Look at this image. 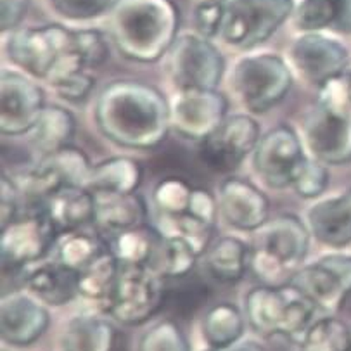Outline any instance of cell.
Instances as JSON below:
<instances>
[{
    "label": "cell",
    "instance_id": "6da1fadb",
    "mask_svg": "<svg viewBox=\"0 0 351 351\" xmlns=\"http://www.w3.org/2000/svg\"><path fill=\"white\" fill-rule=\"evenodd\" d=\"M97 127L109 141L130 149H152L167 138L171 109L158 88L141 82H112L95 104Z\"/></svg>",
    "mask_w": 351,
    "mask_h": 351
},
{
    "label": "cell",
    "instance_id": "7a4b0ae2",
    "mask_svg": "<svg viewBox=\"0 0 351 351\" xmlns=\"http://www.w3.org/2000/svg\"><path fill=\"white\" fill-rule=\"evenodd\" d=\"M178 11L171 0H118L111 33L118 51L138 62H154L177 40Z\"/></svg>",
    "mask_w": 351,
    "mask_h": 351
},
{
    "label": "cell",
    "instance_id": "3957f363",
    "mask_svg": "<svg viewBox=\"0 0 351 351\" xmlns=\"http://www.w3.org/2000/svg\"><path fill=\"white\" fill-rule=\"evenodd\" d=\"M5 51L16 66L35 78L47 80L52 87L87 71L76 47L75 32L64 26L19 29L11 35Z\"/></svg>",
    "mask_w": 351,
    "mask_h": 351
},
{
    "label": "cell",
    "instance_id": "277c9868",
    "mask_svg": "<svg viewBox=\"0 0 351 351\" xmlns=\"http://www.w3.org/2000/svg\"><path fill=\"white\" fill-rule=\"evenodd\" d=\"M310 247V232L300 218L282 215L254 230L250 268L263 286L293 282Z\"/></svg>",
    "mask_w": 351,
    "mask_h": 351
},
{
    "label": "cell",
    "instance_id": "5b68a950",
    "mask_svg": "<svg viewBox=\"0 0 351 351\" xmlns=\"http://www.w3.org/2000/svg\"><path fill=\"white\" fill-rule=\"evenodd\" d=\"M319 102L304 120V141L311 156L326 165L351 161V111L341 78L324 85Z\"/></svg>",
    "mask_w": 351,
    "mask_h": 351
},
{
    "label": "cell",
    "instance_id": "8992f818",
    "mask_svg": "<svg viewBox=\"0 0 351 351\" xmlns=\"http://www.w3.org/2000/svg\"><path fill=\"white\" fill-rule=\"evenodd\" d=\"M315 310L317 304L294 284L254 287L246 296L247 320L261 336H304Z\"/></svg>",
    "mask_w": 351,
    "mask_h": 351
},
{
    "label": "cell",
    "instance_id": "52a82bcc",
    "mask_svg": "<svg viewBox=\"0 0 351 351\" xmlns=\"http://www.w3.org/2000/svg\"><path fill=\"white\" fill-rule=\"evenodd\" d=\"M163 279L151 263H120L106 311L125 326L145 322L163 304Z\"/></svg>",
    "mask_w": 351,
    "mask_h": 351
},
{
    "label": "cell",
    "instance_id": "ba28073f",
    "mask_svg": "<svg viewBox=\"0 0 351 351\" xmlns=\"http://www.w3.org/2000/svg\"><path fill=\"white\" fill-rule=\"evenodd\" d=\"M293 85V73L276 54L247 56L232 71V87L253 112H265L279 104Z\"/></svg>",
    "mask_w": 351,
    "mask_h": 351
},
{
    "label": "cell",
    "instance_id": "9c48e42d",
    "mask_svg": "<svg viewBox=\"0 0 351 351\" xmlns=\"http://www.w3.org/2000/svg\"><path fill=\"white\" fill-rule=\"evenodd\" d=\"M293 8V0H232L225 8L221 38L234 47H256L274 35Z\"/></svg>",
    "mask_w": 351,
    "mask_h": 351
},
{
    "label": "cell",
    "instance_id": "30bf717a",
    "mask_svg": "<svg viewBox=\"0 0 351 351\" xmlns=\"http://www.w3.org/2000/svg\"><path fill=\"white\" fill-rule=\"evenodd\" d=\"M167 54L168 75L178 90L217 88L220 84L223 58L206 36H178Z\"/></svg>",
    "mask_w": 351,
    "mask_h": 351
},
{
    "label": "cell",
    "instance_id": "8fae6325",
    "mask_svg": "<svg viewBox=\"0 0 351 351\" xmlns=\"http://www.w3.org/2000/svg\"><path fill=\"white\" fill-rule=\"evenodd\" d=\"M58 232L40 206L23 217H16L0 230L2 268L18 270L42 260L56 244Z\"/></svg>",
    "mask_w": 351,
    "mask_h": 351
},
{
    "label": "cell",
    "instance_id": "7c38bea8",
    "mask_svg": "<svg viewBox=\"0 0 351 351\" xmlns=\"http://www.w3.org/2000/svg\"><path fill=\"white\" fill-rule=\"evenodd\" d=\"M90 161L76 147H61L45 154L40 163L23 175L19 189L35 204H40L52 192L68 185L87 187L90 177Z\"/></svg>",
    "mask_w": 351,
    "mask_h": 351
},
{
    "label": "cell",
    "instance_id": "4fadbf2b",
    "mask_svg": "<svg viewBox=\"0 0 351 351\" xmlns=\"http://www.w3.org/2000/svg\"><path fill=\"white\" fill-rule=\"evenodd\" d=\"M291 284L303 291L317 308L334 313L351 294V254H326L301 268Z\"/></svg>",
    "mask_w": 351,
    "mask_h": 351
},
{
    "label": "cell",
    "instance_id": "5bb4252c",
    "mask_svg": "<svg viewBox=\"0 0 351 351\" xmlns=\"http://www.w3.org/2000/svg\"><path fill=\"white\" fill-rule=\"evenodd\" d=\"M301 141L289 127H277L260 138L253 152V168L258 177L271 189L293 185L304 161Z\"/></svg>",
    "mask_w": 351,
    "mask_h": 351
},
{
    "label": "cell",
    "instance_id": "9a60e30c",
    "mask_svg": "<svg viewBox=\"0 0 351 351\" xmlns=\"http://www.w3.org/2000/svg\"><path fill=\"white\" fill-rule=\"evenodd\" d=\"M260 138V127L251 116H227L213 134L201 141V156L213 170L232 171L254 152Z\"/></svg>",
    "mask_w": 351,
    "mask_h": 351
},
{
    "label": "cell",
    "instance_id": "2e32d148",
    "mask_svg": "<svg viewBox=\"0 0 351 351\" xmlns=\"http://www.w3.org/2000/svg\"><path fill=\"white\" fill-rule=\"evenodd\" d=\"M170 109L171 127L192 141H204L227 118V101L217 88L178 90Z\"/></svg>",
    "mask_w": 351,
    "mask_h": 351
},
{
    "label": "cell",
    "instance_id": "e0dca14e",
    "mask_svg": "<svg viewBox=\"0 0 351 351\" xmlns=\"http://www.w3.org/2000/svg\"><path fill=\"white\" fill-rule=\"evenodd\" d=\"M291 59L304 80L317 87L341 78L346 69L350 54L341 42L317 32L300 36L291 47Z\"/></svg>",
    "mask_w": 351,
    "mask_h": 351
},
{
    "label": "cell",
    "instance_id": "ac0fdd59",
    "mask_svg": "<svg viewBox=\"0 0 351 351\" xmlns=\"http://www.w3.org/2000/svg\"><path fill=\"white\" fill-rule=\"evenodd\" d=\"M44 92L35 82L14 71H2L0 82V132L26 134L44 111Z\"/></svg>",
    "mask_w": 351,
    "mask_h": 351
},
{
    "label": "cell",
    "instance_id": "d6986e66",
    "mask_svg": "<svg viewBox=\"0 0 351 351\" xmlns=\"http://www.w3.org/2000/svg\"><path fill=\"white\" fill-rule=\"evenodd\" d=\"M154 206L158 223L192 217L215 227L217 201L206 189L192 187L178 177H167L154 187Z\"/></svg>",
    "mask_w": 351,
    "mask_h": 351
},
{
    "label": "cell",
    "instance_id": "ffe728a7",
    "mask_svg": "<svg viewBox=\"0 0 351 351\" xmlns=\"http://www.w3.org/2000/svg\"><path fill=\"white\" fill-rule=\"evenodd\" d=\"M49 313L35 298L23 293H9L0 306V334L14 346L35 343L49 327Z\"/></svg>",
    "mask_w": 351,
    "mask_h": 351
},
{
    "label": "cell",
    "instance_id": "44dd1931",
    "mask_svg": "<svg viewBox=\"0 0 351 351\" xmlns=\"http://www.w3.org/2000/svg\"><path fill=\"white\" fill-rule=\"evenodd\" d=\"M218 208L230 227L237 230H256L268 218V199L246 178L230 177L220 185Z\"/></svg>",
    "mask_w": 351,
    "mask_h": 351
},
{
    "label": "cell",
    "instance_id": "7402d4cb",
    "mask_svg": "<svg viewBox=\"0 0 351 351\" xmlns=\"http://www.w3.org/2000/svg\"><path fill=\"white\" fill-rule=\"evenodd\" d=\"M308 225L319 243L330 247H346L351 244V189L339 196L319 201L308 210Z\"/></svg>",
    "mask_w": 351,
    "mask_h": 351
},
{
    "label": "cell",
    "instance_id": "603a6c76",
    "mask_svg": "<svg viewBox=\"0 0 351 351\" xmlns=\"http://www.w3.org/2000/svg\"><path fill=\"white\" fill-rule=\"evenodd\" d=\"M38 206L47 215L58 236L64 232L78 230L82 225L94 221V192L87 187H62L52 192Z\"/></svg>",
    "mask_w": 351,
    "mask_h": 351
},
{
    "label": "cell",
    "instance_id": "cb8c5ba5",
    "mask_svg": "<svg viewBox=\"0 0 351 351\" xmlns=\"http://www.w3.org/2000/svg\"><path fill=\"white\" fill-rule=\"evenodd\" d=\"M94 223L104 234H120L144 225L145 204L135 192H94Z\"/></svg>",
    "mask_w": 351,
    "mask_h": 351
},
{
    "label": "cell",
    "instance_id": "d4e9b609",
    "mask_svg": "<svg viewBox=\"0 0 351 351\" xmlns=\"http://www.w3.org/2000/svg\"><path fill=\"white\" fill-rule=\"evenodd\" d=\"M26 287L35 298L52 306H61L76 298L78 271L54 260L33 268L26 276Z\"/></svg>",
    "mask_w": 351,
    "mask_h": 351
},
{
    "label": "cell",
    "instance_id": "484cf974",
    "mask_svg": "<svg viewBox=\"0 0 351 351\" xmlns=\"http://www.w3.org/2000/svg\"><path fill=\"white\" fill-rule=\"evenodd\" d=\"M61 344L64 351H112L114 329L101 317H75L66 326Z\"/></svg>",
    "mask_w": 351,
    "mask_h": 351
},
{
    "label": "cell",
    "instance_id": "4316f807",
    "mask_svg": "<svg viewBox=\"0 0 351 351\" xmlns=\"http://www.w3.org/2000/svg\"><path fill=\"white\" fill-rule=\"evenodd\" d=\"M206 270L220 282H237L250 267V247L237 237H221L208 247Z\"/></svg>",
    "mask_w": 351,
    "mask_h": 351
},
{
    "label": "cell",
    "instance_id": "83f0119b",
    "mask_svg": "<svg viewBox=\"0 0 351 351\" xmlns=\"http://www.w3.org/2000/svg\"><path fill=\"white\" fill-rule=\"evenodd\" d=\"M76 121L68 109L61 106H45L36 123L29 130L32 142L44 154L66 147L69 138L75 135Z\"/></svg>",
    "mask_w": 351,
    "mask_h": 351
},
{
    "label": "cell",
    "instance_id": "f1b7e54d",
    "mask_svg": "<svg viewBox=\"0 0 351 351\" xmlns=\"http://www.w3.org/2000/svg\"><path fill=\"white\" fill-rule=\"evenodd\" d=\"M142 168L130 158H111L92 167L87 189L92 192H135L141 185Z\"/></svg>",
    "mask_w": 351,
    "mask_h": 351
},
{
    "label": "cell",
    "instance_id": "f546056e",
    "mask_svg": "<svg viewBox=\"0 0 351 351\" xmlns=\"http://www.w3.org/2000/svg\"><path fill=\"white\" fill-rule=\"evenodd\" d=\"M197 256H199V251L185 237L160 234L154 254L149 263L160 271L165 279H177V277L187 276L189 271L196 267Z\"/></svg>",
    "mask_w": 351,
    "mask_h": 351
},
{
    "label": "cell",
    "instance_id": "4dcf8cb0",
    "mask_svg": "<svg viewBox=\"0 0 351 351\" xmlns=\"http://www.w3.org/2000/svg\"><path fill=\"white\" fill-rule=\"evenodd\" d=\"M118 270H120V261L108 247L84 270L78 271V293L87 300L102 303L106 310Z\"/></svg>",
    "mask_w": 351,
    "mask_h": 351
},
{
    "label": "cell",
    "instance_id": "1f68e13d",
    "mask_svg": "<svg viewBox=\"0 0 351 351\" xmlns=\"http://www.w3.org/2000/svg\"><path fill=\"white\" fill-rule=\"evenodd\" d=\"M244 332V320L239 308L232 303H218L203 319V336L213 350H225Z\"/></svg>",
    "mask_w": 351,
    "mask_h": 351
},
{
    "label": "cell",
    "instance_id": "d6a6232c",
    "mask_svg": "<svg viewBox=\"0 0 351 351\" xmlns=\"http://www.w3.org/2000/svg\"><path fill=\"white\" fill-rule=\"evenodd\" d=\"M56 260L66 267L80 271L94 261L104 250V243L97 236L85 234V232L71 230L64 232L56 239Z\"/></svg>",
    "mask_w": 351,
    "mask_h": 351
},
{
    "label": "cell",
    "instance_id": "836d02e7",
    "mask_svg": "<svg viewBox=\"0 0 351 351\" xmlns=\"http://www.w3.org/2000/svg\"><path fill=\"white\" fill-rule=\"evenodd\" d=\"M158 239H160L158 232L149 230L142 225L114 234L109 243V250L120 263H149L154 254Z\"/></svg>",
    "mask_w": 351,
    "mask_h": 351
},
{
    "label": "cell",
    "instance_id": "e575fe53",
    "mask_svg": "<svg viewBox=\"0 0 351 351\" xmlns=\"http://www.w3.org/2000/svg\"><path fill=\"white\" fill-rule=\"evenodd\" d=\"M300 351H351V329L334 317L317 320L303 336Z\"/></svg>",
    "mask_w": 351,
    "mask_h": 351
},
{
    "label": "cell",
    "instance_id": "d590c367",
    "mask_svg": "<svg viewBox=\"0 0 351 351\" xmlns=\"http://www.w3.org/2000/svg\"><path fill=\"white\" fill-rule=\"evenodd\" d=\"M344 0H303L294 12V25L303 32H319L332 26L336 29Z\"/></svg>",
    "mask_w": 351,
    "mask_h": 351
},
{
    "label": "cell",
    "instance_id": "8d00e7d4",
    "mask_svg": "<svg viewBox=\"0 0 351 351\" xmlns=\"http://www.w3.org/2000/svg\"><path fill=\"white\" fill-rule=\"evenodd\" d=\"M138 351H191V348L180 327L170 320H163L142 336Z\"/></svg>",
    "mask_w": 351,
    "mask_h": 351
},
{
    "label": "cell",
    "instance_id": "74e56055",
    "mask_svg": "<svg viewBox=\"0 0 351 351\" xmlns=\"http://www.w3.org/2000/svg\"><path fill=\"white\" fill-rule=\"evenodd\" d=\"M327 184H329V173H327L326 163L317 158H304L291 187L296 191L298 196L313 199L326 191Z\"/></svg>",
    "mask_w": 351,
    "mask_h": 351
},
{
    "label": "cell",
    "instance_id": "f35d334b",
    "mask_svg": "<svg viewBox=\"0 0 351 351\" xmlns=\"http://www.w3.org/2000/svg\"><path fill=\"white\" fill-rule=\"evenodd\" d=\"M59 16L68 19H92L112 11L118 0H49Z\"/></svg>",
    "mask_w": 351,
    "mask_h": 351
},
{
    "label": "cell",
    "instance_id": "ab89813d",
    "mask_svg": "<svg viewBox=\"0 0 351 351\" xmlns=\"http://www.w3.org/2000/svg\"><path fill=\"white\" fill-rule=\"evenodd\" d=\"M75 38L85 68H97L106 61L108 47H106V42L101 33L95 32V29H80V32H75Z\"/></svg>",
    "mask_w": 351,
    "mask_h": 351
},
{
    "label": "cell",
    "instance_id": "60d3db41",
    "mask_svg": "<svg viewBox=\"0 0 351 351\" xmlns=\"http://www.w3.org/2000/svg\"><path fill=\"white\" fill-rule=\"evenodd\" d=\"M223 14L225 8L220 4V0H208V2L197 5L196 25L201 35L206 36V38L217 35L221 28Z\"/></svg>",
    "mask_w": 351,
    "mask_h": 351
},
{
    "label": "cell",
    "instance_id": "b9f144b4",
    "mask_svg": "<svg viewBox=\"0 0 351 351\" xmlns=\"http://www.w3.org/2000/svg\"><path fill=\"white\" fill-rule=\"evenodd\" d=\"M92 87H94V78L88 75V71H84L71 76L54 88L61 97L68 99V101H82L90 94Z\"/></svg>",
    "mask_w": 351,
    "mask_h": 351
},
{
    "label": "cell",
    "instance_id": "7bdbcfd3",
    "mask_svg": "<svg viewBox=\"0 0 351 351\" xmlns=\"http://www.w3.org/2000/svg\"><path fill=\"white\" fill-rule=\"evenodd\" d=\"M18 192L19 187L9 177H2V227L18 217Z\"/></svg>",
    "mask_w": 351,
    "mask_h": 351
},
{
    "label": "cell",
    "instance_id": "ee69618b",
    "mask_svg": "<svg viewBox=\"0 0 351 351\" xmlns=\"http://www.w3.org/2000/svg\"><path fill=\"white\" fill-rule=\"evenodd\" d=\"M26 8H28L26 0H2V18H0L2 32L16 28L25 16Z\"/></svg>",
    "mask_w": 351,
    "mask_h": 351
},
{
    "label": "cell",
    "instance_id": "f6af8a7d",
    "mask_svg": "<svg viewBox=\"0 0 351 351\" xmlns=\"http://www.w3.org/2000/svg\"><path fill=\"white\" fill-rule=\"evenodd\" d=\"M223 351H265L263 346H260V344L253 343V341H246V343H241L237 344V346L234 348H225Z\"/></svg>",
    "mask_w": 351,
    "mask_h": 351
},
{
    "label": "cell",
    "instance_id": "bcb514c9",
    "mask_svg": "<svg viewBox=\"0 0 351 351\" xmlns=\"http://www.w3.org/2000/svg\"><path fill=\"white\" fill-rule=\"evenodd\" d=\"M344 90H346V102H348V108L351 111V75L348 76L346 80H344Z\"/></svg>",
    "mask_w": 351,
    "mask_h": 351
},
{
    "label": "cell",
    "instance_id": "7dc6e473",
    "mask_svg": "<svg viewBox=\"0 0 351 351\" xmlns=\"http://www.w3.org/2000/svg\"><path fill=\"white\" fill-rule=\"evenodd\" d=\"M211 351H223V350H211Z\"/></svg>",
    "mask_w": 351,
    "mask_h": 351
},
{
    "label": "cell",
    "instance_id": "c3c4849f",
    "mask_svg": "<svg viewBox=\"0 0 351 351\" xmlns=\"http://www.w3.org/2000/svg\"><path fill=\"white\" fill-rule=\"evenodd\" d=\"M350 329H351V327H350Z\"/></svg>",
    "mask_w": 351,
    "mask_h": 351
}]
</instances>
